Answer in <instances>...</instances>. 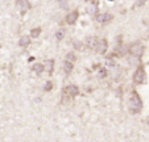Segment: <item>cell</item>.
Returning a JSON list of instances; mask_svg holds the SVG:
<instances>
[{
	"mask_svg": "<svg viewBox=\"0 0 149 142\" xmlns=\"http://www.w3.org/2000/svg\"><path fill=\"white\" fill-rule=\"evenodd\" d=\"M107 64H110V66H112V64H113L112 58H107Z\"/></svg>",
	"mask_w": 149,
	"mask_h": 142,
	"instance_id": "cell-22",
	"label": "cell"
},
{
	"mask_svg": "<svg viewBox=\"0 0 149 142\" xmlns=\"http://www.w3.org/2000/svg\"><path fill=\"white\" fill-rule=\"evenodd\" d=\"M75 59H77V57H75V54L71 51V53H68L66 54V61H69V62H75Z\"/></svg>",
	"mask_w": 149,
	"mask_h": 142,
	"instance_id": "cell-16",
	"label": "cell"
},
{
	"mask_svg": "<svg viewBox=\"0 0 149 142\" xmlns=\"http://www.w3.org/2000/svg\"><path fill=\"white\" fill-rule=\"evenodd\" d=\"M73 67H74L73 62H69V61L63 62V70H65V74H70L71 70H73Z\"/></svg>",
	"mask_w": 149,
	"mask_h": 142,
	"instance_id": "cell-12",
	"label": "cell"
},
{
	"mask_svg": "<svg viewBox=\"0 0 149 142\" xmlns=\"http://www.w3.org/2000/svg\"><path fill=\"white\" fill-rule=\"evenodd\" d=\"M41 28H34V29H32L31 30V37L32 38H38L40 37V34H41Z\"/></svg>",
	"mask_w": 149,
	"mask_h": 142,
	"instance_id": "cell-15",
	"label": "cell"
},
{
	"mask_svg": "<svg viewBox=\"0 0 149 142\" xmlns=\"http://www.w3.org/2000/svg\"><path fill=\"white\" fill-rule=\"evenodd\" d=\"M128 51H130L133 57H136V58H141L144 54V46L140 42H135V44H132L130 46V50Z\"/></svg>",
	"mask_w": 149,
	"mask_h": 142,
	"instance_id": "cell-2",
	"label": "cell"
},
{
	"mask_svg": "<svg viewBox=\"0 0 149 142\" xmlns=\"http://www.w3.org/2000/svg\"><path fill=\"white\" fill-rule=\"evenodd\" d=\"M16 6L19 7V9H20V12H21V13H25L26 11H29V9L32 8L31 3H29V0H17Z\"/></svg>",
	"mask_w": 149,
	"mask_h": 142,
	"instance_id": "cell-4",
	"label": "cell"
},
{
	"mask_svg": "<svg viewBox=\"0 0 149 142\" xmlns=\"http://www.w3.org/2000/svg\"><path fill=\"white\" fill-rule=\"evenodd\" d=\"M44 70H45L48 74H52L53 73V69H54V61L53 59H46V61H44Z\"/></svg>",
	"mask_w": 149,
	"mask_h": 142,
	"instance_id": "cell-10",
	"label": "cell"
},
{
	"mask_svg": "<svg viewBox=\"0 0 149 142\" xmlns=\"http://www.w3.org/2000/svg\"><path fill=\"white\" fill-rule=\"evenodd\" d=\"M59 6H61V8L66 9L68 8V0H59Z\"/></svg>",
	"mask_w": 149,
	"mask_h": 142,
	"instance_id": "cell-17",
	"label": "cell"
},
{
	"mask_svg": "<svg viewBox=\"0 0 149 142\" xmlns=\"http://www.w3.org/2000/svg\"><path fill=\"white\" fill-rule=\"evenodd\" d=\"M145 79H146L145 70H144L143 67H139L135 71V74H133V82H135L136 84H143L144 82H145Z\"/></svg>",
	"mask_w": 149,
	"mask_h": 142,
	"instance_id": "cell-3",
	"label": "cell"
},
{
	"mask_svg": "<svg viewBox=\"0 0 149 142\" xmlns=\"http://www.w3.org/2000/svg\"><path fill=\"white\" fill-rule=\"evenodd\" d=\"M145 1H148V0H137L135 6L136 7H141V6H144V4H145Z\"/></svg>",
	"mask_w": 149,
	"mask_h": 142,
	"instance_id": "cell-20",
	"label": "cell"
},
{
	"mask_svg": "<svg viewBox=\"0 0 149 142\" xmlns=\"http://www.w3.org/2000/svg\"><path fill=\"white\" fill-rule=\"evenodd\" d=\"M106 75H107V71H106V69H100V71H99L98 76H99V78H104Z\"/></svg>",
	"mask_w": 149,
	"mask_h": 142,
	"instance_id": "cell-18",
	"label": "cell"
},
{
	"mask_svg": "<svg viewBox=\"0 0 149 142\" xmlns=\"http://www.w3.org/2000/svg\"><path fill=\"white\" fill-rule=\"evenodd\" d=\"M63 36H65V30H63V29H61V30L57 33V38H58V39H62V37H63Z\"/></svg>",
	"mask_w": 149,
	"mask_h": 142,
	"instance_id": "cell-19",
	"label": "cell"
},
{
	"mask_svg": "<svg viewBox=\"0 0 149 142\" xmlns=\"http://www.w3.org/2000/svg\"><path fill=\"white\" fill-rule=\"evenodd\" d=\"M32 70H33L36 74H40V73H42V70H44V64L42 63H36V64L32 66Z\"/></svg>",
	"mask_w": 149,
	"mask_h": 142,
	"instance_id": "cell-14",
	"label": "cell"
},
{
	"mask_svg": "<svg viewBox=\"0 0 149 142\" xmlns=\"http://www.w3.org/2000/svg\"><path fill=\"white\" fill-rule=\"evenodd\" d=\"M95 20L98 22H108L112 20V15L111 13H98L95 16Z\"/></svg>",
	"mask_w": 149,
	"mask_h": 142,
	"instance_id": "cell-7",
	"label": "cell"
},
{
	"mask_svg": "<svg viewBox=\"0 0 149 142\" xmlns=\"http://www.w3.org/2000/svg\"><path fill=\"white\" fill-rule=\"evenodd\" d=\"M63 94L74 98V96H77V95L79 94V88L77 86H74V84H70V86H66L65 88H63Z\"/></svg>",
	"mask_w": 149,
	"mask_h": 142,
	"instance_id": "cell-5",
	"label": "cell"
},
{
	"mask_svg": "<svg viewBox=\"0 0 149 142\" xmlns=\"http://www.w3.org/2000/svg\"><path fill=\"white\" fill-rule=\"evenodd\" d=\"M29 44H31V37H28V36H23L19 39V45L21 47H28Z\"/></svg>",
	"mask_w": 149,
	"mask_h": 142,
	"instance_id": "cell-11",
	"label": "cell"
},
{
	"mask_svg": "<svg viewBox=\"0 0 149 142\" xmlns=\"http://www.w3.org/2000/svg\"><path fill=\"white\" fill-rule=\"evenodd\" d=\"M52 87H53V83H52V82H48V83L45 84V91H50Z\"/></svg>",
	"mask_w": 149,
	"mask_h": 142,
	"instance_id": "cell-21",
	"label": "cell"
},
{
	"mask_svg": "<svg viewBox=\"0 0 149 142\" xmlns=\"http://www.w3.org/2000/svg\"><path fill=\"white\" fill-rule=\"evenodd\" d=\"M107 47H108V42L104 38H99L98 46H96V51H98L99 54H104L107 51Z\"/></svg>",
	"mask_w": 149,
	"mask_h": 142,
	"instance_id": "cell-6",
	"label": "cell"
},
{
	"mask_svg": "<svg viewBox=\"0 0 149 142\" xmlns=\"http://www.w3.org/2000/svg\"><path fill=\"white\" fill-rule=\"evenodd\" d=\"M128 108L132 113H139V112L143 109V101H141L140 95L136 91L131 92V98L128 100Z\"/></svg>",
	"mask_w": 149,
	"mask_h": 142,
	"instance_id": "cell-1",
	"label": "cell"
},
{
	"mask_svg": "<svg viewBox=\"0 0 149 142\" xmlns=\"http://www.w3.org/2000/svg\"><path fill=\"white\" fill-rule=\"evenodd\" d=\"M98 42H99V38L98 37H87V39H86V45H87L90 49H93V50H96V46H98Z\"/></svg>",
	"mask_w": 149,
	"mask_h": 142,
	"instance_id": "cell-9",
	"label": "cell"
},
{
	"mask_svg": "<svg viewBox=\"0 0 149 142\" xmlns=\"http://www.w3.org/2000/svg\"><path fill=\"white\" fill-rule=\"evenodd\" d=\"M87 13L93 15V16H96V15H98V7L94 6V4L88 6V7H87Z\"/></svg>",
	"mask_w": 149,
	"mask_h": 142,
	"instance_id": "cell-13",
	"label": "cell"
},
{
	"mask_svg": "<svg viewBox=\"0 0 149 142\" xmlns=\"http://www.w3.org/2000/svg\"><path fill=\"white\" fill-rule=\"evenodd\" d=\"M78 16H79L78 11H73L71 13H69L66 16V22H68L69 25H74L77 22V20H78Z\"/></svg>",
	"mask_w": 149,
	"mask_h": 142,
	"instance_id": "cell-8",
	"label": "cell"
}]
</instances>
